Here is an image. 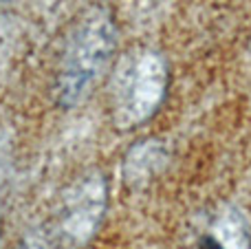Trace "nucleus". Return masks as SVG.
<instances>
[{
	"label": "nucleus",
	"instance_id": "obj_4",
	"mask_svg": "<svg viewBox=\"0 0 251 249\" xmlns=\"http://www.w3.org/2000/svg\"><path fill=\"white\" fill-rule=\"evenodd\" d=\"M185 249H251L243 212L231 205H216L196 214L185 229Z\"/></svg>",
	"mask_w": 251,
	"mask_h": 249
},
{
	"label": "nucleus",
	"instance_id": "obj_3",
	"mask_svg": "<svg viewBox=\"0 0 251 249\" xmlns=\"http://www.w3.org/2000/svg\"><path fill=\"white\" fill-rule=\"evenodd\" d=\"M106 190L101 176H84L66 190L57 210V234L64 243H84L101 219Z\"/></svg>",
	"mask_w": 251,
	"mask_h": 249
},
{
	"label": "nucleus",
	"instance_id": "obj_1",
	"mask_svg": "<svg viewBox=\"0 0 251 249\" xmlns=\"http://www.w3.org/2000/svg\"><path fill=\"white\" fill-rule=\"evenodd\" d=\"M115 44L117 29L106 9H91L75 22L57 69L55 93L62 106H75L91 93L113 60Z\"/></svg>",
	"mask_w": 251,
	"mask_h": 249
},
{
	"label": "nucleus",
	"instance_id": "obj_2",
	"mask_svg": "<svg viewBox=\"0 0 251 249\" xmlns=\"http://www.w3.org/2000/svg\"><path fill=\"white\" fill-rule=\"evenodd\" d=\"M168 88L165 60L152 49H132L110 77V115L119 128H134L156 113Z\"/></svg>",
	"mask_w": 251,
	"mask_h": 249
}]
</instances>
